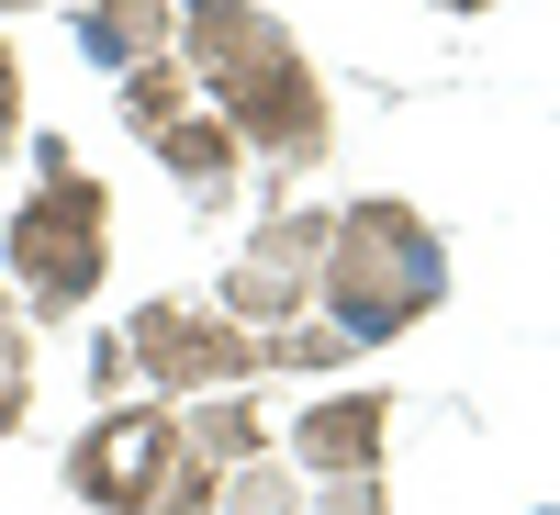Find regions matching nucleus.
<instances>
[{
	"label": "nucleus",
	"mask_w": 560,
	"mask_h": 515,
	"mask_svg": "<svg viewBox=\"0 0 560 515\" xmlns=\"http://www.w3.org/2000/svg\"><path fill=\"white\" fill-rule=\"evenodd\" d=\"M179 23H191V57H179V68H191L202 113L236 124V147L314 168L325 157V90L303 68V45L280 34L258 0H179Z\"/></svg>",
	"instance_id": "nucleus-1"
},
{
	"label": "nucleus",
	"mask_w": 560,
	"mask_h": 515,
	"mask_svg": "<svg viewBox=\"0 0 560 515\" xmlns=\"http://www.w3.org/2000/svg\"><path fill=\"white\" fill-rule=\"evenodd\" d=\"M314 292H325V314H337L348 348H382V337H404L415 314H438L448 258H438V236H427L404 202H359V213H325V269H314Z\"/></svg>",
	"instance_id": "nucleus-2"
},
{
	"label": "nucleus",
	"mask_w": 560,
	"mask_h": 515,
	"mask_svg": "<svg viewBox=\"0 0 560 515\" xmlns=\"http://www.w3.org/2000/svg\"><path fill=\"white\" fill-rule=\"evenodd\" d=\"M12 280H23V303L34 314H68L102 292V269H113V191L68 157V134H34V202L12 213Z\"/></svg>",
	"instance_id": "nucleus-3"
},
{
	"label": "nucleus",
	"mask_w": 560,
	"mask_h": 515,
	"mask_svg": "<svg viewBox=\"0 0 560 515\" xmlns=\"http://www.w3.org/2000/svg\"><path fill=\"white\" fill-rule=\"evenodd\" d=\"M124 359L147 370L158 393H179V403H202V393H236L247 370H258V337L224 303H147L124 325Z\"/></svg>",
	"instance_id": "nucleus-4"
},
{
	"label": "nucleus",
	"mask_w": 560,
	"mask_h": 515,
	"mask_svg": "<svg viewBox=\"0 0 560 515\" xmlns=\"http://www.w3.org/2000/svg\"><path fill=\"white\" fill-rule=\"evenodd\" d=\"M168 459H179V426H168L158 403L102 414V426H90V437L68 448V493H79V504H113V515H158Z\"/></svg>",
	"instance_id": "nucleus-5"
},
{
	"label": "nucleus",
	"mask_w": 560,
	"mask_h": 515,
	"mask_svg": "<svg viewBox=\"0 0 560 515\" xmlns=\"http://www.w3.org/2000/svg\"><path fill=\"white\" fill-rule=\"evenodd\" d=\"M314 269H325V213H269L258 236H247V258L224 269V292H213V303L236 314V325H247V314H258V325H269V314H303Z\"/></svg>",
	"instance_id": "nucleus-6"
},
{
	"label": "nucleus",
	"mask_w": 560,
	"mask_h": 515,
	"mask_svg": "<svg viewBox=\"0 0 560 515\" xmlns=\"http://www.w3.org/2000/svg\"><path fill=\"white\" fill-rule=\"evenodd\" d=\"M382 448H393V403H382V393H337V403H314L303 426H292V471H314V482H370V471H382Z\"/></svg>",
	"instance_id": "nucleus-7"
},
{
	"label": "nucleus",
	"mask_w": 560,
	"mask_h": 515,
	"mask_svg": "<svg viewBox=\"0 0 560 515\" xmlns=\"http://www.w3.org/2000/svg\"><path fill=\"white\" fill-rule=\"evenodd\" d=\"M79 57L113 79L179 57V0H79Z\"/></svg>",
	"instance_id": "nucleus-8"
},
{
	"label": "nucleus",
	"mask_w": 560,
	"mask_h": 515,
	"mask_svg": "<svg viewBox=\"0 0 560 515\" xmlns=\"http://www.w3.org/2000/svg\"><path fill=\"white\" fill-rule=\"evenodd\" d=\"M147 147L168 157V179H179V191H236V168H247V147H236V124H224V113H202V102H179L158 134H147Z\"/></svg>",
	"instance_id": "nucleus-9"
},
{
	"label": "nucleus",
	"mask_w": 560,
	"mask_h": 515,
	"mask_svg": "<svg viewBox=\"0 0 560 515\" xmlns=\"http://www.w3.org/2000/svg\"><path fill=\"white\" fill-rule=\"evenodd\" d=\"M168 426H179V459H202V471H247L258 459V414L236 393H202L191 414H168Z\"/></svg>",
	"instance_id": "nucleus-10"
},
{
	"label": "nucleus",
	"mask_w": 560,
	"mask_h": 515,
	"mask_svg": "<svg viewBox=\"0 0 560 515\" xmlns=\"http://www.w3.org/2000/svg\"><path fill=\"white\" fill-rule=\"evenodd\" d=\"M23 393H34V325L23 303H0V437L23 426Z\"/></svg>",
	"instance_id": "nucleus-11"
},
{
	"label": "nucleus",
	"mask_w": 560,
	"mask_h": 515,
	"mask_svg": "<svg viewBox=\"0 0 560 515\" xmlns=\"http://www.w3.org/2000/svg\"><path fill=\"white\" fill-rule=\"evenodd\" d=\"M179 102H191V68H179V57H158V68H135V79H124V113L147 124V134H158Z\"/></svg>",
	"instance_id": "nucleus-12"
},
{
	"label": "nucleus",
	"mask_w": 560,
	"mask_h": 515,
	"mask_svg": "<svg viewBox=\"0 0 560 515\" xmlns=\"http://www.w3.org/2000/svg\"><path fill=\"white\" fill-rule=\"evenodd\" d=\"M303 515H393V504H382V471H370V482H325V504H303Z\"/></svg>",
	"instance_id": "nucleus-13"
},
{
	"label": "nucleus",
	"mask_w": 560,
	"mask_h": 515,
	"mask_svg": "<svg viewBox=\"0 0 560 515\" xmlns=\"http://www.w3.org/2000/svg\"><path fill=\"white\" fill-rule=\"evenodd\" d=\"M23 147V68H12V45H0V157Z\"/></svg>",
	"instance_id": "nucleus-14"
},
{
	"label": "nucleus",
	"mask_w": 560,
	"mask_h": 515,
	"mask_svg": "<svg viewBox=\"0 0 560 515\" xmlns=\"http://www.w3.org/2000/svg\"><path fill=\"white\" fill-rule=\"evenodd\" d=\"M0 12H34V0H0Z\"/></svg>",
	"instance_id": "nucleus-15"
},
{
	"label": "nucleus",
	"mask_w": 560,
	"mask_h": 515,
	"mask_svg": "<svg viewBox=\"0 0 560 515\" xmlns=\"http://www.w3.org/2000/svg\"><path fill=\"white\" fill-rule=\"evenodd\" d=\"M448 12H482V0H448Z\"/></svg>",
	"instance_id": "nucleus-16"
}]
</instances>
